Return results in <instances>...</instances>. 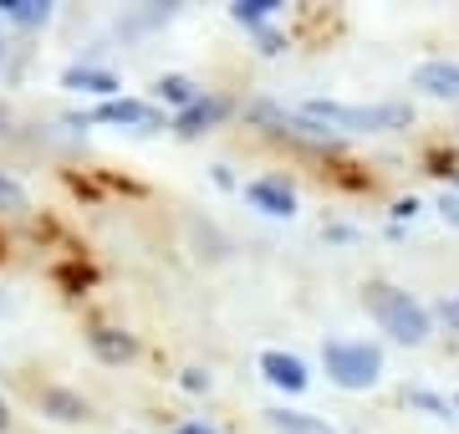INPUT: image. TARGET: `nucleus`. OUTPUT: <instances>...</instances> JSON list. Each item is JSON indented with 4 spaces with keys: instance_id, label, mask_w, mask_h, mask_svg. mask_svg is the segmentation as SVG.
Wrapping results in <instances>:
<instances>
[{
    "instance_id": "1",
    "label": "nucleus",
    "mask_w": 459,
    "mask_h": 434,
    "mask_svg": "<svg viewBox=\"0 0 459 434\" xmlns=\"http://www.w3.org/2000/svg\"><path fill=\"white\" fill-rule=\"evenodd\" d=\"M296 113L307 117L312 128H322V134H403V128H413V108L409 102H332V98H307Z\"/></svg>"
},
{
    "instance_id": "2",
    "label": "nucleus",
    "mask_w": 459,
    "mask_h": 434,
    "mask_svg": "<svg viewBox=\"0 0 459 434\" xmlns=\"http://www.w3.org/2000/svg\"><path fill=\"white\" fill-rule=\"evenodd\" d=\"M362 307H368V317L377 322V333H388L394 343H403V348H419V343H429V333H434V312H429L413 291H403V286H394V282H368L362 286Z\"/></svg>"
},
{
    "instance_id": "3",
    "label": "nucleus",
    "mask_w": 459,
    "mask_h": 434,
    "mask_svg": "<svg viewBox=\"0 0 459 434\" xmlns=\"http://www.w3.org/2000/svg\"><path fill=\"white\" fill-rule=\"evenodd\" d=\"M322 368L342 394H368L383 378V348L368 337H332L322 343Z\"/></svg>"
},
{
    "instance_id": "4",
    "label": "nucleus",
    "mask_w": 459,
    "mask_h": 434,
    "mask_svg": "<svg viewBox=\"0 0 459 434\" xmlns=\"http://www.w3.org/2000/svg\"><path fill=\"white\" fill-rule=\"evenodd\" d=\"M87 123L133 128V134H159V128H169V113L153 98H113V102H98V108L87 113Z\"/></svg>"
},
{
    "instance_id": "5",
    "label": "nucleus",
    "mask_w": 459,
    "mask_h": 434,
    "mask_svg": "<svg viewBox=\"0 0 459 434\" xmlns=\"http://www.w3.org/2000/svg\"><path fill=\"white\" fill-rule=\"evenodd\" d=\"M240 195L250 200V210H261V215H271V220H291L296 210H301V195H296V184L286 179V174H261V179H250Z\"/></svg>"
},
{
    "instance_id": "6",
    "label": "nucleus",
    "mask_w": 459,
    "mask_h": 434,
    "mask_svg": "<svg viewBox=\"0 0 459 434\" xmlns=\"http://www.w3.org/2000/svg\"><path fill=\"white\" fill-rule=\"evenodd\" d=\"M230 113H235V102H230V98H220V92H204V98L189 102L184 113L169 117V128H174V134H184V138H199V134H210V128H220Z\"/></svg>"
},
{
    "instance_id": "7",
    "label": "nucleus",
    "mask_w": 459,
    "mask_h": 434,
    "mask_svg": "<svg viewBox=\"0 0 459 434\" xmlns=\"http://www.w3.org/2000/svg\"><path fill=\"white\" fill-rule=\"evenodd\" d=\"M255 368H261L265 384L281 388V394H307V384H312V368L301 363L296 352H286V348H265Z\"/></svg>"
},
{
    "instance_id": "8",
    "label": "nucleus",
    "mask_w": 459,
    "mask_h": 434,
    "mask_svg": "<svg viewBox=\"0 0 459 434\" xmlns=\"http://www.w3.org/2000/svg\"><path fill=\"white\" fill-rule=\"evenodd\" d=\"M409 87H419L424 98L459 102V62H449V56H429V62H419V67H413Z\"/></svg>"
},
{
    "instance_id": "9",
    "label": "nucleus",
    "mask_w": 459,
    "mask_h": 434,
    "mask_svg": "<svg viewBox=\"0 0 459 434\" xmlns=\"http://www.w3.org/2000/svg\"><path fill=\"white\" fill-rule=\"evenodd\" d=\"M87 348H92V358H98V363L123 368V363H133V358H138V337L123 333V327H92V333H87Z\"/></svg>"
},
{
    "instance_id": "10",
    "label": "nucleus",
    "mask_w": 459,
    "mask_h": 434,
    "mask_svg": "<svg viewBox=\"0 0 459 434\" xmlns=\"http://www.w3.org/2000/svg\"><path fill=\"white\" fill-rule=\"evenodd\" d=\"M62 87H72V92H92V98H102V102L123 98V77H117V72H108V67H87V62L66 67L62 72Z\"/></svg>"
},
{
    "instance_id": "11",
    "label": "nucleus",
    "mask_w": 459,
    "mask_h": 434,
    "mask_svg": "<svg viewBox=\"0 0 459 434\" xmlns=\"http://www.w3.org/2000/svg\"><path fill=\"white\" fill-rule=\"evenodd\" d=\"M265 424H271L276 434H342L337 424H327L322 414H307V409H286V404L265 409Z\"/></svg>"
},
{
    "instance_id": "12",
    "label": "nucleus",
    "mask_w": 459,
    "mask_h": 434,
    "mask_svg": "<svg viewBox=\"0 0 459 434\" xmlns=\"http://www.w3.org/2000/svg\"><path fill=\"white\" fill-rule=\"evenodd\" d=\"M36 409L47 419H56V424H82L92 409H87V399L77 394V388H41V399H36Z\"/></svg>"
},
{
    "instance_id": "13",
    "label": "nucleus",
    "mask_w": 459,
    "mask_h": 434,
    "mask_svg": "<svg viewBox=\"0 0 459 434\" xmlns=\"http://www.w3.org/2000/svg\"><path fill=\"white\" fill-rule=\"evenodd\" d=\"M204 98V87L195 82V77H184V72H164L159 82H153V102L159 108H174V113H184L189 102Z\"/></svg>"
},
{
    "instance_id": "14",
    "label": "nucleus",
    "mask_w": 459,
    "mask_h": 434,
    "mask_svg": "<svg viewBox=\"0 0 459 434\" xmlns=\"http://www.w3.org/2000/svg\"><path fill=\"white\" fill-rule=\"evenodd\" d=\"M276 16H281V0H235V5H230V21L246 26V31H261V26H271Z\"/></svg>"
},
{
    "instance_id": "15",
    "label": "nucleus",
    "mask_w": 459,
    "mask_h": 434,
    "mask_svg": "<svg viewBox=\"0 0 459 434\" xmlns=\"http://www.w3.org/2000/svg\"><path fill=\"white\" fill-rule=\"evenodd\" d=\"M403 404L419 409L424 419H434V424H455V399H444V394H434V388H409Z\"/></svg>"
},
{
    "instance_id": "16",
    "label": "nucleus",
    "mask_w": 459,
    "mask_h": 434,
    "mask_svg": "<svg viewBox=\"0 0 459 434\" xmlns=\"http://www.w3.org/2000/svg\"><path fill=\"white\" fill-rule=\"evenodd\" d=\"M0 21H16L26 31H36V26L51 21V5L47 0H0Z\"/></svg>"
},
{
    "instance_id": "17",
    "label": "nucleus",
    "mask_w": 459,
    "mask_h": 434,
    "mask_svg": "<svg viewBox=\"0 0 459 434\" xmlns=\"http://www.w3.org/2000/svg\"><path fill=\"white\" fill-rule=\"evenodd\" d=\"M0 210H5V215H26V210H31V195H26L5 169H0Z\"/></svg>"
},
{
    "instance_id": "18",
    "label": "nucleus",
    "mask_w": 459,
    "mask_h": 434,
    "mask_svg": "<svg viewBox=\"0 0 459 434\" xmlns=\"http://www.w3.org/2000/svg\"><path fill=\"white\" fill-rule=\"evenodd\" d=\"M255 51H261V56H281V51H286V36H281L276 26H261V31H255Z\"/></svg>"
},
{
    "instance_id": "19",
    "label": "nucleus",
    "mask_w": 459,
    "mask_h": 434,
    "mask_svg": "<svg viewBox=\"0 0 459 434\" xmlns=\"http://www.w3.org/2000/svg\"><path fill=\"white\" fill-rule=\"evenodd\" d=\"M179 384L189 388V394H210V384H214V378L204 373V368H184V373H179Z\"/></svg>"
},
{
    "instance_id": "20",
    "label": "nucleus",
    "mask_w": 459,
    "mask_h": 434,
    "mask_svg": "<svg viewBox=\"0 0 459 434\" xmlns=\"http://www.w3.org/2000/svg\"><path fill=\"white\" fill-rule=\"evenodd\" d=\"M434 210H439V215L449 220V225H459V195H455V189H444V195H439V204H434Z\"/></svg>"
},
{
    "instance_id": "21",
    "label": "nucleus",
    "mask_w": 459,
    "mask_h": 434,
    "mask_svg": "<svg viewBox=\"0 0 459 434\" xmlns=\"http://www.w3.org/2000/svg\"><path fill=\"white\" fill-rule=\"evenodd\" d=\"M169 434H220L214 424H204V419H184V424H174Z\"/></svg>"
},
{
    "instance_id": "22",
    "label": "nucleus",
    "mask_w": 459,
    "mask_h": 434,
    "mask_svg": "<svg viewBox=\"0 0 459 434\" xmlns=\"http://www.w3.org/2000/svg\"><path fill=\"white\" fill-rule=\"evenodd\" d=\"M439 317L459 333V291H455V297H444V301H439Z\"/></svg>"
},
{
    "instance_id": "23",
    "label": "nucleus",
    "mask_w": 459,
    "mask_h": 434,
    "mask_svg": "<svg viewBox=\"0 0 459 434\" xmlns=\"http://www.w3.org/2000/svg\"><path fill=\"white\" fill-rule=\"evenodd\" d=\"M413 215H419V200H413V195L394 204V225H403V220H413Z\"/></svg>"
},
{
    "instance_id": "24",
    "label": "nucleus",
    "mask_w": 459,
    "mask_h": 434,
    "mask_svg": "<svg viewBox=\"0 0 459 434\" xmlns=\"http://www.w3.org/2000/svg\"><path fill=\"white\" fill-rule=\"evenodd\" d=\"M327 240H337V246H347V240H358V230H352V225H327Z\"/></svg>"
},
{
    "instance_id": "25",
    "label": "nucleus",
    "mask_w": 459,
    "mask_h": 434,
    "mask_svg": "<svg viewBox=\"0 0 459 434\" xmlns=\"http://www.w3.org/2000/svg\"><path fill=\"white\" fill-rule=\"evenodd\" d=\"M214 184H220V189H235V174H230V164H214Z\"/></svg>"
},
{
    "instance_id": "26",
    "label": "nucleus",
    "mask_w": 459,
    "mask_h": 434,
    "mask_svg": "<svg viewBox=\"0 0 459 434\" xmlns=\"http://www.w3.org/2000/svg\"><path fill=\"white\" fill-rule=\"evenodd\" d=\"M5 430H11V404L0 399V434H5Z\"/></svg>"
},
{
    "instance_id": "27",
    "label": "nucleus",
    "mask_w": 459,
    "mask_h": 434,
    "mask_svg": "<svg viewBox=\"0 0 459 434\" xmlns=\"http://www.w3.org/2000/svg\"><path fill=\"white\" fill-rule=\"evenodd\" d=\"M5 123H11V113H5V108H0V134H5Z\"/></svg>"
},
{
    "instance_id": "28",
    "label": "nucleus",
    "mask_w": 459,
    "mask_h": 434,
    "mask_svg": "<svg viewBox=\"0 0 459 434\" xmlns=\"http://www.w3.org/2000/svg\"><path fill=\"white\" fill-rule=\"evenodd\" d=\"M455 195H459V169H455Z\"/></svg>"
},
{
    "instance_id": "29",
    "label": "nucleus",
    "mask_w": 459,
    "mask_h": 434,
    "mask_svg": "<svg viewBox=\"0 0 459 434\" xmlns=\"http://www.w3.org/2000/svg\"><path fill=\"white\" fill-rule=\"evenodd\" d=\"M455 419H459V394H455Z\"/></svg>"
},
{
    "instance_id": "30",
    "label": "nucleus",
    "mask_w": 459,
    "mask_h": 434,
    "mask_svg": "<svg viewBox=\"0 0 459 434\" xmlns=\"http://www.w3.org/2000/svg\"><path fill=\"white\" fill-rule=\"evenodd\" d=\"M0 312H5V297H0Z\"/></svg>"
},
{
    "instance_id": "31",
    "label": "nucleus",
    "mask_w": 459,
    "mask_h": 434,
    "mask_svg": "<svg viewBox=\"0 0 459 434\" xmlns=\"http://www.w3.org/2000/svg\"><path fill=\"white\" fill-rule=\"evenodd\" d=\"M0 56H5V41H0Z\"/></svg>"
}]
</instances>
